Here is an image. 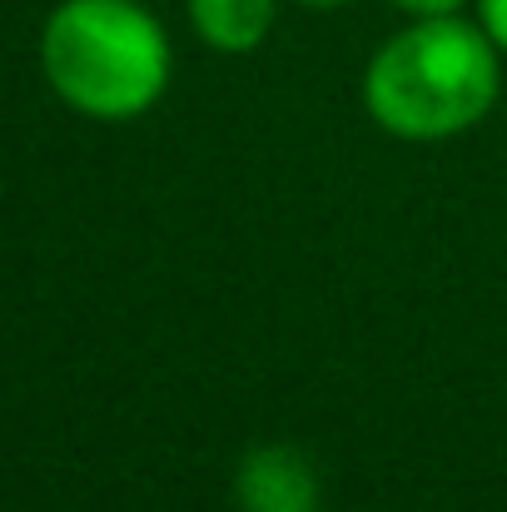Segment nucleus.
<instances>
[{"mask_svg":"<svg viewBox=\"0 0 507 512\" xmlns=\"http://www.w3.org/2000/svg\"><path fill=\"white\" fill-rule=\"evenodd\" d=\"M403 15H413V20H428V15H458L468 0H393Z\"/></svg>","mask_w":507,"mask_h":512,"instance_id":"6","label":"nucleus"},{"mask_svg":"<svg viewBox=\"0 0 507 512\" xmlns=\"http://www.w3.org/2000/svg\"><path fill=\"white\" fill-rule=\"evenodd\" d=\"M184 5L199 40L224 55H244L264 45V35L274 30V0H184Z\"/></svg>","mask_w":507,"mask_h":512,"instance_id":"4","label":"nucleus"},{"mask_svg":"<svg viewBox=\"0 0 507 512\" xmlns=\"http://www.w3.org/2000/svg\"><path fill=\"white\" fill-rule=\"evenodd\" d=\"M299 5H314V10H334V5H348V0H299Z\"/></svg>","mask_w":507,"mask_h":512,"instance_id":"7","label":"nucleus"},{"mask_svg":"<svg viewBox=\"0 0 507 512\" xmlns=\"http://www.w3.org/2000/svg\"><path fill=\"white\" fill-rule=\"evenodd\" d=\"M234 498L244 512H319V473L309 453L289 443H264L239 463Z\"/></svg>","mask_w":507,"mask_h":512,"instance_id":"3","label":"nucleus"},{"mask_svg":"<svg viewBox=\"0 0 507 512\" xmlns=\"http://www.w3.org/2000/svg\"><path fill=\"white\" fill-rule=\"evenodd\" d=\"M478 25L498 50H507V0H478Z\"/></svg>","mask_w":507,"mask_h":512,"instance_id":"5","label":"nucleus"},{"mask_svg":"<svg viewBox=\"0 0 507 512\" xmlns=\"http://www.w3.org/2000/svg\"><path fill=\"white\" fill-rule=\"evenodd\" d=\"M498 85V45L488 30L463 15H428L378 45L363 100L398 140H448L493 110Z\"/></svg>","mask_w":507,"mask_h":512,"instance_id":"1","label":"nucleus"},{"mask_svg":"<svg viewBox=\"0 0 507 512\" xmlns=\"http://www.w3.org/2000/svg\"><path fill=\"white\" fill-rule=\"evenodd\" d=\"M50 90L90 120H135L169 85V35L140 0H60L40 30Z\"/></svg>","mask_w":507,"mask_h":512,"instance_id":"2","label":"nucleus"}]
</instances>
